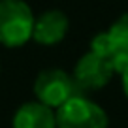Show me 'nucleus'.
<instances>
[{"instance_id":"1","label":"nucleus","mask_w":128,"mask_h":128,"mask_svg":"<svg viewBox=\"0 0 128 128\" xmlns=\"http://www.w3.org/2000/svg\"><path fill=\"white\" fill-rule=\"evenodd\" d=\"M34 12L24 0H0V45L23 47L32 40Z\"/></svg>"},{"instance_id":"2","label":"nucleus","mask_w":128,"mask_h":128,"mask_svg":"<svg viewBox=\"0 0 128 128\" xmlns=\"http://www.w3.org/2000/svg\"><path fill=\"white\" fill-rule=\"evenodd\" d=\"M56 113V128H108L109 117L98 102L88 98L87 94L72 96L64 102Z\"/></svg>"},{"instance_id":"3","label":"nucleus","mask_w":128,"mask_h":128,"mask_svg":"<svg viewBox=\"0 0 128 128\" xmlns=\"http://www.w3.org/2000/svg\"><path fill=\"white\" fill-rule=\"evenodd\" d=\"M76 94H79V88H77L72 74L62 68L42 70L34 79L36 100L53 109H58L64 102H68Z\"/></svg>"},{"instance_id":"4","label":"nucleus","mask_w":128,"mask_h":128,"mask_svg":"<svg viewBox=\"0 0 128 128\" xmlns=\"http://www.w3.org/2000/svg\"><path fill=\"white\" fill-rule=\"evenodd\" d=\"M115 68L106 56L98 55V53L88 49L83 56L76 62L72 70V77L76 81L79 92L87 94V92H94L104 88L115 76Z\"/></svg>"},{"instance_id":"5","label":"nucleus","mask_w":128,"mask_h":128,"mask_svg":"<svg viewBox=\"0 0 128 128\" xmlns=\"http://www.w3.org/2000/svg\"><path fill=\"white\" fill-rule=\"evenodd\" d=\"M68 30H70V19L62 10H56V8L45 10L34 21L32 40L38 45L53 47V45H58L60 42H64Z\"/></svg>"},{"instance_id":"6","label":"nucleus","mask_w":128,"mask_h":128,"mask_svg":"<svg viewBox=\"0 0 128 128\" xmlns=\"http://www.w3.org/2000/svg\"><path fill=\"white\" fill-rule=\"evenodd\" d=\"M12 128H56V113L38 100L24 102L13 113Z\"/></svg>"},{"instance_id":"7","label":"nucleus","mask_w":128,"mask_h":128,"mask_svg":"<svg viewBox=\"0 0 128 128\" xmlns=\"http://www.w3.org/2000/svg\"><path fill=\"white\" fill-rule=\"evenodd\" d=\"M109 36V60L117 74L128 66V12L119 15L108 28Z\"/></svg>"},{"instance_id":"8","label":"nucleus","mask_w":128,"mask_h":128,"mask_svg":"<svg viewBox=\"0 0 128 128\" xmlns=\"http://www.w3.org/2000/svg\"><path fill=\"white\" fill-rule=\"evenodd\" d=\"M119 76H120V87H122V92H124V96H126V100H128V66L119 74Z\"/></svg>"}]
</instances>
